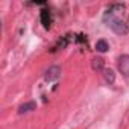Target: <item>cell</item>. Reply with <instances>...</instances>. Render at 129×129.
<instances>
[{"label":"cell","mask_w":129,"mask_h":129,"mask_svg":"<svg viewBox=\"0 0 129 129\" xmlns=\"http://www.w3.org/2000/svg\"><path fill=\"white\" fill-rule=\"evenodd\" d=\"M103 21L115 32V34H118V35H124V34H127L129 32V29H127V26L118 18V17H115V14L109 9L105 15H103Z\"/></svg>","instance_id":"1"},{"label":"cell","mask_w":129,"mask_h":129,"mask_svg":"<svg viewBox=\"0 0 129 129\" xmlns=\"http://www.w3.org/2000/svg\"><path fill=\"white\" fill-rule=\"evenodd\" d=\"M117 66H118V70L121 72V75L129 78V55H121L117 61Z\"/></svg>","instance_id":"2"},{"label":"cell","mask_w":129,"mask_h":129,"mask_svg":"<svg viewBox=\"0 0 129 129\" xmlns=\"http://www.w3.org/2000/svg\"><path fill=\"white\" fill-rule=\"evenodd\" d=\"M59 75H61V67H58V66H52V67H49V69L46 70V73H44V79H46L47 82H52V81H56V79L59 78Z\"/></svg>","instance_id":"3"},{"label":"cell","mask_w":129,"mask_h":129,"mask_svg":"<svg viewBox=\"0 0 129 129\" xmlns=\"http://www.w3.org/2000/svg\"><path fill=\"white\" fill-rule=\"evenodd\" d=\"M34 109H37V103L35 102H26V103L18 106V114H26V112L34 111Z\"/></svg>","instance_id":"4"},{"label":"cell","mask_w":129,"mask_h":129,"mask_svg":"<svg viewBox=\"0 0 129 129\" xmlns=\"http://www.w3.org/2000/svg\"><path fill=\"white\" fill-rule=\"evenodd\" d=\"M40 18H41V23H43V26H44L46 29H49V27H50V23H52L50 12H49L47 9H43V11H41V14H40Z\"/></svg>","instance_id":"5"},{"label":"cell","mask_w":129,"mask_h":129,"mask_svg":"<svg viewBox=\"0 0 129 129\" xmlns=\"http://www.w3.org/2000/svg\"><path fill=\"white\" fill-rule=\"evenodd\" d=\"M103 66H105L103 58H94V59L91 61V67H93V70H96V72H103V70H105Z\"/></svg>","instance_id":"6"},{"label":"cell","mask_w":129,"mask_h":129,"mask_svg":"<svg viewBox=\"0 0 129 129\" xmlns=\"http://www.w3.org/2000/svg\"><path fill=\"white\" fill-rule=\"evenodd\" d=\"M103 76H105V81H106L109 85H112V84H114V81H115V73H114L111 69L103 70Z\"/></svg>","instance_id":"7"},{"label":"cell","mask_w":129,"mask_h":129,"mask_svg":"<svg viewBox=\"0 0 129 129\" xmlns=\"http://www.w3.org/2000/svg\"><path fill=\"white\" fill-rule=\"evenodd\" d=\"M108 49H109V46H108V43H106L105 40H99V41L96 43V50H97V52L105 53V52H108Z\"/></svg>","instance_id":"8"}]
</instances>
